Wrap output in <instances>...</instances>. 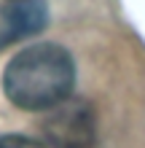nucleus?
<instances>
[{
	"instance_id": "1",
	"label": "nucleus",
	"mask_w": 145,
	"mask_h": 148,
	"mask_svg": "<svg viewBox=\"0 0 145 148\" xmlns=\"http://www.w3.org/2000/svg\"><path fill=\"white\" fill-rule=\"evenodd\" d=\"M75 86V62L57 43L19 51L3 70V92L22 110H48L65 102Z\"/></svg>"
},
{
	"instance_id": "2",
	"label": "nucleus",
	"mask_w": 145,
	"mask_h": 148,
	"mask_svg": "<svg viewBox=\"0 0 145 148\" xmlns=\"http://www.w3.org/2000/svg\"><path fill=\"white\" fill-rule=\"evenodd\" d=\"M43 137L51 148H91L97 140V116L86 100L67 97L48 108L43 119Z\"/></svg>"
},
{
	"instance_id": "3",
	"label": "nucleus",
	"mask_w": 145,
	"mask_h": 148,
	"mask_svg": "<svg viewBox=\"0 0 145 148\" xmlns=\"http://www.w3.org/2000/svg\"><path fill=\"white\" fill-rule=\"evenodd\" d=\"M46 27V5L40 0H14L11 8L3 11V27H0V43L19 40L24 35Z\"/></svg>"
},
{
	"instance_id": "4",
	"label": "nucleus",
	"mask_w": 145,
	"mask_h": 148,
	"mask_svg": "<svg viewBox=\"0 0 145 148\" xmlns=\"http://www.w3.org/2000/svg\"><path fill=\"white\" fill-rule=\"evenodd\" d=\"M0 148H46V145L24 135H0Z\"/></svg>"
}]
</instances>
